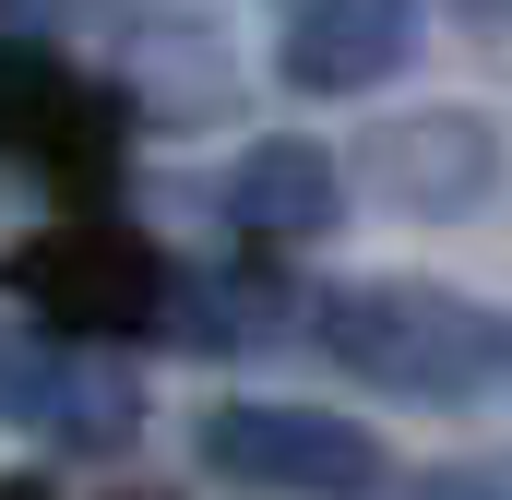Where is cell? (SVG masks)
I'll return each mask as SVG.
<instances>
[{"label":"cell","mask_w":512,"mask_h":500,"mask_svg":"<svg viewBox=\"0 0 512 500\" xmlns=\"http://www.w3.org/2000/svg\"><path fill=\"white\" fill-rule=\"evenodd\" d=\"M310 346L405 405H477L512 370V334L453 286H334L310 298Z\"/></svg>","instance_id":"6da1fadb"},{"label":"cell","mask_w":512,"mask_h":500,"mask_svg":"<svg viewBox=\"0 0 512 500\" xmlns=\"http://www.w3.org/2000/svg\"><path fill=\"white\" fill-rule=\"evenodd\" d=\"M12 286H24V310H36V322H60V334H84V346L155 334V322H167V298H179V274L131 239V227H108V215L36 227V239L12 250Z\"/></svg>","instance_id":"7a4b0ae2"},{"label":"cell","mask_w":512,"mask_h":500,"mask_svg":"<svg viewBox=\"0 0 512 500\" xmlns=\"http://www.w3.org/2000/svg\"><path fill=\"white\" fill-rule=\"evenodd\" d=\"M203 465L215 477H239V489H274V500H370L382 489V441L358 429V417H334V405H203Z\"/></svg>","instance_id":"3957f363"},{"label":"cell","mask_w":512,"mask_h":500,"mask_svg":"<svg viewBox=\"0 0 512 500\" xmlns=\"http://www.w3.org/2000/svg\"><path fill=\"white\" fill-rule=\"evenodd\" d=\"M0 155L96 203L120 179V96L84 84L48 36H0Z\"/></svg>","instance_id":"277c9868"},{"label":"cell","mask_w":512,"mask_h":500,"mask_svg":"<svg viewBox=\"0 0 512 500\" xmlns=\"http://www.w3.org/2000/svg\"><path fill=\"white\" fill-rule=\"evenodd\" d=\"M501 131L477 120V108H417V120H382L370 131V179H382L393 215H429V227H453V215H477L489 191H501Z\"/></svg>","instance_id":"5b68a950"},{"label":"cell","mask_w":512,"mask_h":500,"mask_svg":"<svg viewBox=\"0 0 512 500\" xmlns=\"http://www.w3.org/2000/svg\"><path fill=\"white\" fill-rule=\"evenodd\" d=\"M417 48V0H274V72L298 96H370Z\"/></svg>","instance_id":"8992f818"},{"label":"cell","mask_w":512,"mask_h":500,"mask_svg":"<svg viewBox=\"0 0 512 500\" xmlns=\"http://www.w3.org/2000/svg\"><path fill=\"white\" fill-rule=\"evenodd\" d=\"M215 203H227V227H239V239L286 250V239H322V227L346 215V179H334V155H322V143L274 131V143H251V155L215 179Z\"/></svg>","instance_id":"52a82bcc"},{"label":"cell","mask_w":512,"mask_h":500,"mask_svg":"<svg viewBox=\"0 0 512 500\" xmlns=\"http://www.w3.org/2000/svg\"><path fill=\"white\" fill-rule=\"evenodd\" d=\"M24 429L60 441V453H120L131 429H143V393H131V370H108V358H48Z\"/></svg>","instance_id":"ba28073f"},{"label":"cell","mask_w":512,"mask_h":500,"mask_svg":"<svg viewBox=\"0 0 512 500\" xmlns=\"http://www.w3.org/2000/svg\"><path fill=\"white\" fill-rule=\"evenodd\" d=\"M227 36L215 24H143L131 36V108L143 120H215L227 108Z\"/></svg>","instance_id":"9c48e42d"},{"label":"cell","mask_w":512,"mask_h":500,"mask_svg":"<svg viewBox=\"0 0 512 500\" xmlns=\"http://www.w3.org/2000/svg\"><path fill=\"white\" fill-rule=\"evenodd\" d=\"M36 370H48V346L0 334V429H24V405H36Z\"/></svg>","instance_id":"30bf717a"},{"label":"cell","mask_w":512,"mask_h":500,"mask_svg":"<svg viewBox=\"0 0 512 500\" xmlns=\"http://www.w3.org/2000/svg\"><path fill=\"white\" fill-rule=\"evenodd\" d=\"M405 500H512V489H501V477H417Z\"/></svg>","instance_id":"8fae6325"},{"label":"cell","mask_w":512,"mask_h":500,"mask_svg":"<svg viewBox=\"0 0 512 500\" xmlns=\"http://www.w3.org/2000/svg\"><path fill=\"white\" fill-rule=\"evenodd\" d=\"M12 12H24V24H60V12H84V0H12Z\"/></svg>","instance_id":"7c38bea8"}]
</instances>
